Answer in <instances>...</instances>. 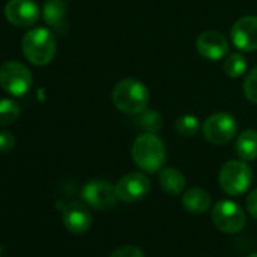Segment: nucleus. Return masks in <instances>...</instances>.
<instances>
[{"label": "nucleus", "mask_w": 257, "mask_h": 257, "mask_svg": "<svg viewBox=\"0 0 257 257\" xmlns=\"http://www.w3.org/2000/svg\"><path fill=\"white\" fill-rule=\"evenodd\" d=\"M132 159L135 165L146 173H158L167 161L164 141L156 134L144 132L132 146Z\"/></svg>", "instance_id": "1"}, {"label": "nucleus", "mask_w": 257, "mask_h": 257, "mask_svg": "<svg viewBox=\"0 0 257 257\" xmlns=\"http://www.w3.org/2000/svg\"><path fill=\"white\" fill-rule=\"evenodd\" d=\"M149 97L147 86L135 79H124L112 89V101L115 107L128 115H137L147 109Z\"/></svg>", "instance_id": "2"}, {"label": "nucleus", "mask_w": 257, "mask_h": 257, "mask_svg": "<svg viewBox=\"0 0 257 257\" xmlns=\"http://www.w3.org/2000/svg\"><path fill=\"white\" fill-rule=\"evenodd\" d=\"M23 55L34 65L43 67L52 62L56 53V41L53 34L46 28L29 31L22 41Z\"/></svg>", "instance_id": "3"}, {"label": "nucleus", "mask_w": 257, "mask_h": 257, "mask_svg": "<svg viewBox=\"0 0 257 257\" xmlns=\"http://www.w3.org/2000/svg\"><path fill=\"white\" fill-rule=\"evenodd\" d=\"M219 186L231 197L242 195L252 183V170L245 161H228L222 165L218 176Z\"/></svg>", "instance_id": "4"}, {"label": "nucleus", "mask_w": 257, "mask_h": 257, "mask_svg": "<svg viewBox=\"0 0 257 257\" xmlns=\"http://www.w3.org/2000/svg\"><path fill=\"white\" fill-rule=\"evenodd\" d=\"M34 83L29 68L19 61H8L0 65V86L14 97L25 95Z\"/></svg>", "instance_id": "5"}, {"label": "nucleus", "mask_w": 257, "mask_h": 257, "mask_svg": "<svg viewBox=\"0 0 257 257\" xmlns=\"http://www.w3.org/2000/svg\"><path fill=\"white\" fill-rule=\"evenodd\" d=\"M201 132L207 143L213 146H225L234 138L237 132V122L231 113L216 112L203 122Z\"/></svg>", "instance_id": "6"}, {"label": "nucleus", "mask_w": 257, "mask_h": 257, "mask_svg": "<svg viewBox=\"0 0 257 257\" xmlns=\"http://www.w3.org/2000/svg\"><path fill=\"white\" fill-rule=\"evenodd\" d=\"M212 221L219 231L233 234L243 228L246 218L239 204L230 200H221L212 209Z\"/></svg>", "instance_id": "7"}, {"label": "nucleus", "mask_w": 257, "mask_h": 257, "mask_svg": "<svg viewBox=\"0 0 257 257\" xmlns=\"http://www.w3.org/2000/svg\"><path fill=\"white\" fill-rule=\"evenodd\" d=\"M82 198L97 210H109L116 204L115 186L107 180H91L82 189Z\"/></svg>", "instance_id": "8"}, {"label": "nucleus", "mask_w": 257, "mask_h": 257, "mask_svg": "<svg viewBox=\"0 0 257 257\" xmlns=\"http://www.w3.org/2000/svg\"><path fill=\"white\" fill-rule=\"evenodd\" d=\"M152 183L143 173H128L115 185V192L122 203H137L150 192Z\"/></svg>", "instance_id": "9"}, {"label": "nucleus", "mask_w": 257, "mask_h": 257, "mask_svg": "<svg viewBox=\"0 0 257 257\" xmlns=\"http://www.w3.org/2000/svg\"><path fill=\"white\" fill-rule=\"evenodd\" d=\"M233 46L240 52L257 50V16L240 17L230 31Z\"/></svg>", "instance_id": "10"}, {"label": "nucleus", "mask_w": 257, "mask_h": 257, "mask_svg": "<svg viewBox=\"0 0 257 257\" xmlns=\"http://www.w3.org/2000/svg\"><path fill=\"white\" fill-rule=\"evenodd\" d=\"M40 16V8L34 0H10L5 7L7 20L17 28L34 26Z\"/></svg>", "instance_id": "11"}, {"label": "nucleus", "mask_w": 257, "mask_h": 257, "mask_svg": "<svg viewBox=\"0 0 257 257\" xmlns=\"http://www.w3.org/2000/svg\"><path fill=\"white\" fill-rule=\"evenodd\" d=\"M228 40L216 32V31H206L201 35H198L195 41L197 52L209 61H221L228 53Z\"/></svg>", "instance_id": "12"}, {"label": "nucleus", "mask_w": 257, "mask_h": 257, "mask_svg": "<svg viewBox=\"0 0 257 257\" xmlns=\"http://www.w3.org/2000/svg\"><path fill=\"white\" fill-rule=\"evenodd\" d=\"M64 225L68 231L74 234H82L89 230L92 216L89 209L82 203H71L64 209L62 215Z\"/></svg>", "instance_id": "13"}, {"label": "nucleus", "mask_w": 257, "mask_h": 257, "mask_svg": "<svg viewBox=\"0 0 257 257\" xmlns=\"http://www.w3.org/2000/svg\"><path fill=\"white\" fill-rule=\"evenodd\" d=\"M67 11V5L62 0H46L43 7V19L52 29L62 35L68 31Z\"/></svg>", "instance_id": "14"}, {"label": "nucleus", "mask_w": 257, "mask_h": 257, "mask_svg": "<svg viewBox=\"0 0 257 257\" xmlns=\"http://www.w3.org/2000/svg\"><path fill=\"white\" fill-rule=\"evenodd\" d=\"M183 207L192 215H201L210 207V195L201 188H191L185 191L182 198Z\"/></svg>", "instance_id": "15"}, {"label": "nucleus", "mask_w": 257, "mask_h": 257, "mask_svg": "<svg viewBox=\"0 0 257 257\" xmlns=\"http://www.w3.org/2000/svg\"><path fill=\"white\" fill-rule=\"evenodd\" d=\"M236 153L239 159L251 162L257 159V131L246 128L236 141Z\"/></svg>", "instance_id": "16"}, {"label": "nucleus", "mask_w": 257, "mask_h": 257, "mask_svg": "<svg viewBox=\"0 0 257 257\" xmlns=\"http://www.w3.org/2000/svg\"><path fill=\"white\" fill-rule=\"evenodd\" d=\"M159 183L165 194L180 195L185 189L186 180L185 176L177 168H164L159 174Z\"/></svg>", "instance_id": "17"}, {"label": "nucleus", "mask_w": 257, "mask_h": 257, "mask_svg": "<svg viewBox=\"0 0 257 257\" xmlns=\"http://www.w3.org/2000/svg\"><path fill=\"white\" fill-rule=\"evenodd\" d=\"M135 122L149 134H158L164 125V118L155 109H144L143 112L135 115Z\"/></svg>", "instance_id": "18"}, {"label": "nucleus", "mask_w": 257, "mask_h": 257, "mask_svg": "<svg viewBox=\"0 0 257 257\" xmlns=\"http://www.w3.org/2000/svg\"><path fill=\"white\" fill-rule=\"evenodd\" d=\"M246 71V59L242 53L236 52V53H231L225 58L224 61V73L228 76V77H233V79H237L240 76H243Z\"/></svg>", "instance_id": "19"}, {"label": "nucleus", "mask_w": 257, "mask_h": 257, "mask_svg": "<svg viewBox=\"0 0 257 257\" xmlns=\"http://www.w3.org/2000/svg\"><path fill=\"white\" fill-rule=\"evenodd\" d=\"M174 127H176V132L180 137L191 138V137H195L200 131V119L194 115L186 113V115H182L176 119Z\"/></svg>", "instance_id": "20"}, {"label": "nucleus", "mask_w": 257, "mask_h": 257, "mask_svg": "<svg viewBox=\"0 0 257 257\" xmlns=\"http://www.w3.org/2000/svg\"><path fill=\"white\" fill-rule=\"evenodd\" d=\"M20 116V104L13 98L0 100V125H10Z\"/></svg>", "instance_id": "21"}, {"label": "nucleus", "mask_w": 257, "mask_h": 257, "mask_svg": "<svg viewBox=\"0 0 257 257\" xmlns=\"http://www.w3.org/2000/svg\"><path fill=\"white\" fill-rule=\"evenodd\" d=\"M242 89H243V95L246 97V100L257 104V67H254L245 76Z\"/></svg>", "instance_id": "22"}, {"label": "nucleus", "mask_w": 257, "mask_h": 257, "mask_svg": "<svg viewBox=\"0 0 257 257\" xmlns=\"http://www.w3.org/2000/svg\"><path fill=\"white\" fill-rule=\"evenodd\" d=\"M110 257H146L144 251L140 248V246H135V245H124V246H119L116 248Z\"/></svg>", "instance_id": "23"}, {"label": "nucleus", "mask_w": 257, "mask_h": 257, "mask_svg": "<svg viewBox=\"0 0 257 257\" xmlns=\"http://www.w3.org/2000/svg\"><path fill=\"white\" fill-rule=\"evenodd\" d=\"M16 147V138L11 132H0V153L11 152Z\"/></svg>", "instance_id": "24"}, {"label": "nucleus", "mask_w": 257, "mask_h": 257, "mask_svg": "<svg viewBox=\"0 0 257 257\" xmlns=\"http://www.w3.org/2000/svg\"><path fill=\"white\" fill-rule=\"evenodd\" d=\"M245 204H246V210H248V213H249L252 218H255V219H257V188L248 194Z\"/></svg>", "instance_id": "25"}, {"label": "nucleus", "mask_w": 257, "mask_h": 257, "mask_svg": "<svg viewBox=\"0 0 257 257\" xmlns=\"http://www.w3.org/2000/svg\"><path fill=\"white\" fill-rule=\"evenodd\" d=\"M248 257H257V252H252V254H249Z\"/></svg>", "instance_id": "26"}, {"label": "nucleus", "mask_w": 257, "mask_h": 257, "mask_svg": "<svg viewBox=\"0 0 257 257\" xmlns=\"http://www.w3.org/2000/svg\"><path fill=\"white\" fill-rule=\"evenodd\" d=\"M0 255H2V246H0Z\"/></svg>", "instance_id": "27"}]
</instances>
